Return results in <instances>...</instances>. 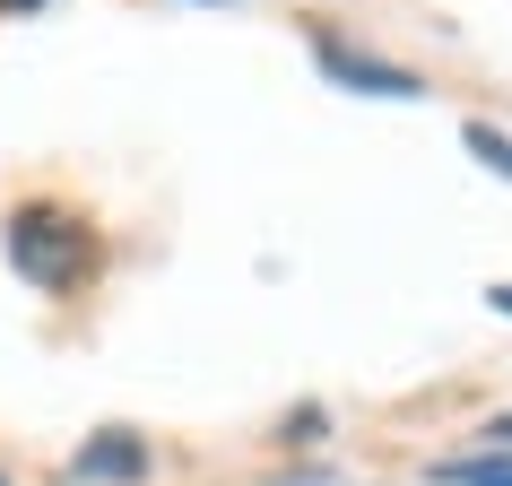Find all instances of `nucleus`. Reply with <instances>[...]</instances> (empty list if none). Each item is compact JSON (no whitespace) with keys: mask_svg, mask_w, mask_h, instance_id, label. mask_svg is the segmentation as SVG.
Returning <instances> with one entry per match:
<instances>
[{"mask_svg":"<svg viewBox=\"0 0 512 486\" xmlns=\"http://www.w3.org/2000/svg\"><path fill=\"white\" fill-rule=\"evenodd\" d=\"M0 243H9V270L27 278L35 296H79L87 278H96V261H105L96 226L79 209H61V200H18L9 226H0Z\"/></svg>","mask_w":512,"mask_h":486,"instance_id":"f257e3e1","label":"nucleus"},{"mask_svg":"<svg viewBox=\"0 0 512 486\" xmlns=\"http://www.w3.org/2000/svg\"><path fill=\"white\" fill-rule=\"evenodd\" d=\"M313 35V70H322V79H339V87H356V96H391V105H417V96H426V79H417V70H408V61H374V53H356V44H339V35L330 27H304Z\"/></svg>","mask_w":512,"mask_h":486,"instance_id":"f03ea898","label":"nucleus"},{"mask_svg":"<svg viewBox=\"0 0 512 486\" xmlns=\"http://www.w3.org/2000/svg\"><path fill=\"white\" fill-rule=\"evenodd\" d=\"M139 478H148V443L131 426H96L70 452V486H139Z\"/></svg>","mask_w":512,"mask_h":486,"instance_id":"7ed1b4c3","label":"nucleus"},{"mask_svg":"<svg viewBox=\"0 0 512 486\" xmlns=\"http://www.w3.org/2000/svg\"><path fill=\"white\" fill-rule=\"evenodd\" d=\"M434 478L443 486H512V452L495 443V452H478V460H443Z\"/></svg>","mask_w":512,"mask_h":486,"instance_id":"20e7f679","label":"nucleus"},{"mask_svg":"<svg viewBox=\"0 0 512 486\" xmlns=\"http://www.w3.org/2000/svg\"><path fill=\"white\" fill-rule=\"evenodd\" d=\"M460 148H469V157H478V165H495V174H504V183H512V139L495 131V122H469V131H460Z\"/></svg>","mask_w":512,"mask_h":486,"instance_id":"39448f33","label":"nucleus"},{"mask_svg":"<svg viewBox=\"0 0 512 486\" xmlns=\"http://www.w3.org/2000/svg\"><path fill=\"white\" fill-rule=\"evenodd\" d=\"M486 443H504V452H512V408L495 417V426H486Z\"/></svg>","mask_w":512,"mask_h":486,"instance_id":"423d86ee","label":"nucleus"},{"mask_svg":"<svg viewBox=\"0 0 512 486\" xmlns=\"http://www.w3.org/2000/svg\"><path fill=\"white\" fill-rule=\"evenodd\" d=\"M486 304H495V313H512V278H504V287H495V296H486Z\"/></svg>","mask_w":512,"mask_h":486,"instance_id":"0eeeda50","label":"nucleus"},{"mask_svg":"<svg viewBox=\"0 0 512 486\" xmlns=\"http://www.w3.org/2000/svg\"><path fill=\"white\" fill-rule=\"evenodd\" d=\"M200 9H217V0H200Z\"/></svg>","mask_w":512,"mask_h":486,"instance_id":"6e6552de","label":"nucleus"},{"mask_svg":"<svg viewBox=\"0 0 512 486\" xmlns=\"http://www.w3.org/2000/svg\"><path fill=\"white\" fill-rule=\"evenodd\" d=\"M0 486H9V478H0Z\"/></svg>","mask_w":512,"mask_h":486,"instance_id":"1a4fd4ad","label":"nucleus"}]
</instances>
